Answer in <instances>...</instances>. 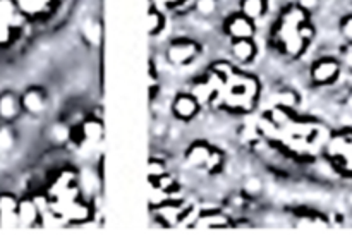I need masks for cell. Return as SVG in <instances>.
Segmentation results:
<instances>
[{"label": "cell", "instance_id": "4fadbf2b", "mask_svg": "<svg viewBox=\"0 0 352 242\" xmlns=\"http://www.w3.org/2000/svg\"><path fill=\"white\" fill-rule=\"evenodd\" d=\"M229 54L234 60L241 65H250L256 60L260 54V47L256 43V38H248V40H230Z\"/></svg>", "mask_w": 352, "mask_h": 242}, {"label": "cell", "instance_id": "4316f807", "mask_svg": "<svg viewBox=\"0 0 352 242\" xmlns=\"http://www.w3.org/2000/svg\"><path fill=\"white\" fill-rule=\"evenodd\" d=\"M346 105H347V109H349V112H352V91L349 93V95H347Z\"/></svg>", "mask_w": 352, "mask_h": 242}, {"label": "cell", "instance_id": "7a4b0ae2", "mask_svg": "<svg viewBox=\"0 0 352 242\" xmlns=\"http://www.w3.org/2000/svg\"><path fill=\"white\" fill-rule=\"evenodd\" d=\"M342 64L336 55H320L309 65V82L316 88H329L339 81Z\"/></svg>", "mask_w": 352, "mask_h": 242}, {"label": "cell", "instance_id": "5b68a950", "mask_svg": "<svg viewBox=\"0 0 352 242\" xmlns=\"http://www.w3.org/2000/svg\"><path fill=\"white\" fill-rule=\"evenodd\" d=\"M203 105L189 91H179L170 102V113L177 122L191 124L201 113Z\"/></svg>", "mask_w": 352, "mask_h": 242}, {"label": "cell", "instance_id": "d6986e66", "mask_svg": "<svg viewBox=\"0 0 352 242\" xmlns=\"http://www.w3.org/2000/svg\"><path fill=\"white\" fill-rule=\"evenodd\" d=\"M275 107H282V109H287L296 112L298 107L301 105V95L296 91L294 88H280L278 91H275Z\"/></svg>", "mask_w": 352, "mask_h": 242}, {"label": "cell", "instance_id": "603a6c76", "mask_svg": "<svg viewBox=\"0 0 352 242\" xmlns=\"http://www.w3.org/2000/svg\"><path fill=\"white\" fill-rule=\"evenodd\" d=\"M189 0H150L151 6H155L157 9L164 10V12H167V10H177V9H182V7L188 6Z\"/></svg>", "mask_w": 352, "mask_h": 242}, {"label": "cell", "instance_id": "9a60e30c", "mask_svg": "<svg viewBox=\"0 0 352 242\" xmlns=\"http://www.w3.org/2000/svg\"><path fill=\"white\" fill-rule=\"evenodd\" d=\"M23 28L24 26H19V24L0 19V52L14 47L19 41L21 34H23Z\"/></svg>", "mask_w": 352, "mask_h": 242}, {"label": "cell", "instance_id": "277c9868", "mask_svg": "<svg viewBox=\"0 0 352 242\" xmlns=\"http://www.w3.org/2000/svg\"><path fill=\"white\" fill-rule=\"evenodd\" d=\"M21 109H23V116L31 117V119H38L47 113L50 100H48V93L45 88L38 85H31L24 88L19 93Z\"/></svg>", "mask_w": 352, "mask_h": 242}, {"label": "cell", "instance_id": "8fae6325", "mask_svg": "<svg viewBox=\"0 0 352 242\" xmlns=\"http://www.w3.org/2000/svg\"><path fill=\"white\" fill-rule=\"evenodd\" d=\"M21 117H23V109H21L19 93L14 89L0 91V122L16 124Z\"/></svg>", "mask_w": 352, "mask_h": 242}, {"label": "cell", "instance_id": "7c38bea8", "mask_svg": "<svg viewBox=\"0 0 352 242\" xmlns=\"http://www.w3.org/2000/svg\"><path fill=\"white\" fill-rule=\"evenodd\" d=\"M234 227L232 219L222 212V210H203L198 213L191 229H206V230H222Z\"/></svg>", "mask_w": 352, "mask_h": 242}, {"label": "cell", "instance_id": "ffe728a7", "mask_svg": "<svg viewBox=\"0 0 352 242\" xmlns=\"http://www.w3.org/2000/svg\"><path fill=\"white\" fill-rule=\"evenodd\" d=\"M220 0H195L191 10L201 19H212L219 14Z\"/></svg>", "mask_w": 352, "mask_h": 242}, {"label": "cell", "instance_id": "e0dca14e", "mask_svg": "<svg viewBox=\"0 0 352 242\" xmlns=\"http://www.w3.org/2000/svg\"><path fill=\"white\" fill-rule=\"evenodd\" d=\"M17 136L16 124H6L0 122V155H10L17 146Z\"/></svg>", "mask_w": 352, "mask_h": 242}, {"label": "cell", "instance_id": "3957f363", "mask_svg": "<svg viewBox=\"0 0 352 242\" xmlns=\"http://www.w3.org/2000/svg\"><path fill=\"white\" fill-rule=\"evenodd\" d=\"M105 138V124H103L102 117L95 116V113H88L81 122L76 126H71V143L76 146H95V144L102 143Z\"/></svg>", "mask_w": 352, "mask_h": 242}, {"label": "cell", "instance_id": "cb8c5ba5", "mask_svg": "<svg viewBox=\"0 0 352 242\" xmlns=\"http://www.w3.org/2000/svg\"><path fill=\"white\" fill-rule=\"evenodd\" d=\"M339 60L342 64V71L352 74V43H344L339 52Z\"/></svg>", "mask_w": 352, "mask_h": 242}, {"label": "cell", "instance_id": "44dd1931", "mask_svg": "<svg viewBox=\"0 0 352 242\" xmlns=\"http://www.w3.org/2000/svg\"><path fill=\"white\" fill-rule=\"evenodd\" d=\"M265 191V184L260 177L256 175H251V177H246L243 181V186H241V195L246 199H254L258 196H261V192Z\"/></svg>", "mask_w": 352, "mask_h": 242}, {"label": "cell", "instance_id": "7402d4cb", "mask_svg": "<svg viewBox=\"0 0 352 242\" xmlns=\"http://www.w3.org/2000/svg\"><path fill=\"white\" fill-rule=\"evenodd\" d=\"M170 172L167 162L160 157H151L148 162V181H153V179L160 177V175Z\"/></svg>", "mask_w": 352, "mask_h": 242}, {"label": "cell", "instance_id": "d4e9b609", "mask_svg": "<svg viewBox=\"0 0 352 242\" xmlns=\"http://www.w3.org/2000/svg\"><path fill=\"white\" fill-rule=\"evenodd\" d=\"M339 31L340 36L346 40V43H352V12H347L346 16L340 17Z\"/></svg>", "mask_w": 352, "mask_h": 242}, {"label": "cell", "instance_id": "6da1fadb", "mask_svg": "<svg viewBox=\"0 0 352 242\" xmlns=\"http://www.w3.org/2000/svg\"><path fill=\"white\" fill-rule=\"evenodd\" d=\"M203 45L196 38L175 36L167 43L164 50V57L172 67H188L192 62L198 60L203 55Z\"/></svg>", "mask_w": 352, "mask_h": 242}, {"label": "cell", "instance_id": "52a82bcc", "mask_svg": "<svg viewBox=\"0 0 352 242\" xmlns=\"http://www.w3.org/2000/svg\"><path fill=\"white\" fill-rule=\"evenodd\" d=\"M26 23L43 21L55 12L62 0H14Z\"/></svg>", "mask_w": 352, "mask_h": 242}, {"label": "cell", "instance_id": "484cf974", "mask_svg": "<svg viewBox=\"0 0 352 242\" xmlns=\"http://www.w3.org/2000/svg\"><path fill=\"white\" fill-rule=\"evenodd\" d=\"M298 6H301L302 9L305 10H308L309 14H311V10H315L316 7H318V3H320V0H298Z\"/></svg>", "mask_w": 352, "mask_h": 242}, {"label": "cell", "instance_id": "ac0fdd59", "mask_svg": "<svg viewBox=\"0 0 352 242\" xmlns=\"http://www.w3.org/2000/svg\"><path fill=\"white\" fill-rule=\"evenodd\" d=\"M226 165H227V153L222 150V148H212V153H210L208 160H206L205 167H203V172L206 175H220L223 170H226Z\"/></svg>", "mask_w": 352, "mask_h": 242}, {"label": "cell", "instance_id": "9c48e42d", "mask_svg": "<svg viewBox=\"0 0 352 242\" xmlns=\"http://www.w3.org/2000/svg\"><path fill=\"white\" fill-rule=\"evenodd\" d=\"M17 201H19V196L16 192L9 189L0 191V229H19Z\"/></svg>", "mask_w": 352, "mask_h": 242}, {"label": "cell", "instance_id": "5bb4252c", "mask_svg": "<svg viewBox=\"0 0 352 242\" xmlns=\"http://www.w3.org/2000/svg\"><path fill=\"white\" fill-rule=\"evenodd\" d=\"M268 10H270V0H239V3H237V12H241L254 23L267 17Z\"/></svg>", "mask_w": 352, "mask_h": 242}, {"label": "cell", "instance_id": "30bf717a", "mask_svg": "<svg viewBox=\"0 0 352 242\" xmlns=\"http://www.w3.org/2000/svg\"><path fill=\"white\" fill-rule=\"evenodd\" d=\"M213 144H210L206 140H195L189 143V146L184 151V164L191 170H201L205 167L206 160H208L210 153H212Z\"/></svg>", "mask_w": 352, "mask_h": 242}, {"label": "cell", "instance_id": "ba28073f", "mask_svg": "<svg viewBox=\"0 0 352 242\" xmlns=\"http://www.w3.org/2000/svg\"><path fill=\"white\" fill-rule=\"evenodd\" d=\"M17 220L21 229H36L41 227V212L31 192H24L17 201Z\"/></svg>", "mask_w": 352, "mask_h": 242}, {"label": "cell", "instance_id": "8992f818", "mask_svg": "<svg viewBox=\"0 0 352 242\" xmlns=\"http://www.w3.org/2000/svg\"><path fill=\"white\" fill-rule=\"evenodd\" d=\"M222 31L227 36V40H248V38H256L258 28L256 23L248 19L241 12H230L226 16L222 23Z\"/></svg>", "mask_w": 352, "mask_h": 242}, {"label": "cell", "instance_id": "2e32d148", "mask_svg": "<svg viewBox=\"0 0 352 242\" xmlns=\"http://www.w3.org/2000/svg\"><path fill=\"white\" fill-rule=\"evenodd\" d=\"M167 28V12L157 9L155 6H148V36L157 38Z\"/></svg>", "mask_w": 352, "mask_h": 242}]
</instances>
